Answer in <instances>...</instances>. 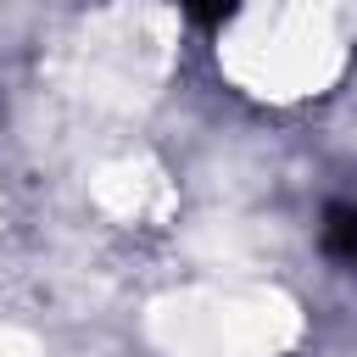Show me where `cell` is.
<instances>
[{"label": "cell", "instance_id": "obj_1", "mask_svg": "<svg viewBox=\"0 0 357 357\" xmlns=\"http://www.w3.org/2000/svg\"><path fill=\"white\" fill-rule=\"evenodd\" d=\"M318 240H324V251H329L335 262H357V206L335 201V206L324 212V229H318Z\"/></svg>", "mask_w": 357, "mask_h": 357}]
</instances>
